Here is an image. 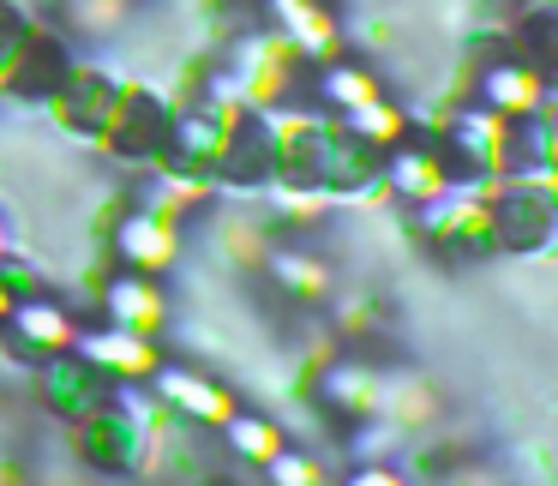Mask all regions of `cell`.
Segmentation results:
<instances>
[{
	"label": "cell",
	"mask_w": 558,
	"mask_h": 486,
	"mask_svg": "<svg viewBox=\"0 0 558 486\" xmlns=\"http://www.w3.org/2000/svg\"><path fill=\"white\" fill-rule=\"evenodd\" d=\"M73 73H78V66H73V42L54 37V31H25L19 54L7 61V73H0V85L13 90V97L49 102V97H61V85Z\"/></svg>",
	"instance_id": "6da1fadb"
},
{
	"label": "cell",
	"mask_w": 558,
	"mask_h": 486,
	"mask_svg": "<svg viewBox=\"0 0 558 486\" xmlns=\"http://www.w3.org/2000/svg\"><path fill=\"white\" fill-rule=\"evenodd\" d=\"M114 258H121L126 277L157 282L162 270H174V258H181V234H174V222H162L157 210H126L121 229H114Z\"/></svg>",
	"instance_id": "7a4b0ae2"
},
{
	"label": "cell",
	"mask_w": 558,
	"mask_h": 486,
	"mask_svg": "<svg viewBox=\"0 0 558 486\" xmlns=\"http://www.w3.org/2000/svg\"><path fill=\"white\" fill-rule=\"evenodd\" d=\"M150 385H157V397L169 402L174 414H186V421H198V426H222L234 414L229 390H222L217 378H205L198 366H186V361H157Z\"/></svg>",
	"instance_id": "3957f363"
},
{
	"label": "cell",
	"mask_w": 558,
	"mask_h": 486,
	"mask_svg": "<svg viewBox=\"0 0 558 486\" xmlns=\"http://www.w3.org/2000/svg\"><path fill=\"white\" fill-rule=\"evenodd\" d=\"M109 378L97 373L90 361H78V354H54V361H43V397H49L54 414H66V421H85V414H97L102 402H109Z\"/></svg>",
	"instance_id": "277c9868"
},
{
	"label": "cell",
	"mask_w": 558,
	"mask_h": 486,
	"mask_svg": "<svg viewBox=\"0 0 558 486\" xmlns=\"http://www.w3.org/2000/svg\"><path fill=\"white\" fill-rule=\"evenodd\" d=\"M102 306H109V325L126 330V337H150V330H162V318H169V294L150 277H126V270L109 277Z\"/></svg>",
	"instance_id": "5b68a950"
},
{
	"label": "cell",
	"mask_w": 558,
	"mask_h": 486,
	"mask_svg": "<svg viewBox=\"0 0 558 486\" xmlns=\"http://www.w3.org/2000/svg\"><path fill=\"white\" fill-rule=\"evenodd\" d=\"M222 438H229V450L241 462H253V469H270V462L289 450V433H282L270 414H258V409H234L229 421H222Z\"/></svg>",
	"instance_id": "8992f818"
},
{
	"label": "cell",
	"mask_w": 558,
	"mask_h": 486,
	"mask_svg": "<svg viewBox=\"0 0 558 486\" xmlns=\"http://www.w3.org/2000/svg\"><path fill=\"white\" fill-rule=\"evenodd\" d=\"M265 270L282 282V294H289V301H301V306L318 301V294L330 289V270L318 265L313 253H301V246H270V253H265Z\"/></svg>",
	"instance_id": "52a82bcc"
},
{
	"label": "cell",
	"mask_w": 558,
	"mask_h": 486,
	"mask_svg": "<svg viewBox=\"0 0 558 486\" xmlns=\"http://www.w3.org/2000/svg\"><path fill=\"white\" fill-rule=\"evenodd\" d=\"M318 97L337 102L342 114H354V109H366V102H378V78L366 73V66L330 61V66H318Z\"/></svg>",
	"instance_id": "ba28073f"
},
{
	"label": "cell",
	"mask_w": 558,
	"mask_h": 486,
	"mask_svg": "<svg viewBox=\"0 0 558 486\" xmlns=\"http://www.w3.org/2000/svg\"><path fill=\"white\" fill-rule=\"evenodd\" d=\"M61 7H66V19H73L78 31L102 37V31H114L126 19V7H133V0H61Z\"/></svg>",
	"instance_id": "9c48e42d"
},
{
	"label": "cell",
	"mask_w": 558,
	"mask_h": 486,
	"mask_svg": "<svg viewBox=\"0 0 558 486\" xmlns=\"http://www.w3.org/2000/svg\"><path fill=\"white\" fill-rule=\"evenodd\" d=\"M270 481L277 486H318V462L301 457V450H282V457L270 462Z\"/></svg>",
	"instance_id": "30bf717a"
},
{
	"label": "cell",
	"mask_w": 558,
	"mask_h": 486,
	"mask_svg": "<svg viewBox=\"0 0 558 486\" xmlns=\"http://www.w3.org/2000/svg\"><path fill=\"white\" fill-rule=\"evenodd\" d=\"M342 486H414V481L397 462H354V469L342 474Z\"/></svg>",
	"instance_id": "8fae6325"
},
{
	"label": "cell",
	"mask_w": 558,
	"mask_h": 486,
	"mask_svg": "<svg viewBox=\"0 0 558 486\" xmlns=\"http://www.w3.org/2000/svg\"><path fill=\"white\" fill-rule=\"evenodd\" d=\"M25 13H19L13 0H0V73H7V61L19 54V42H25Z\"/></svg>",
	"instance_id": "7c38bea8"
},
{
	"label": "cell",
	"mask_w": 558,
	"mask_h": 486,
	"mask_svg": "<svg viewBox=\"0 0 558 486\" xmlns=\"http://www.w3.org/2000/svg\"><path fill=\"white\" fill-rule=\"evenodd\" d=\"M7 313H13V294H7V289H0V318H7Z\"/></svg>",
	"instance_id": "4fadbf2b"
},
{
	"label": "cell",
	"mask_w": 558,
	"mask_h": 486,
	"mask_svg": "<svg viewBox=\"0 0 558 486\" xmlns=\"http://www.w3.org/2000/svg\"><path fill=\"white\" fill-rule=\"evenodd\" d=\"M0 258H7V229H0Z\"/></svg>",
	"instance_id": "5bb4252c"
}]
</instances>
